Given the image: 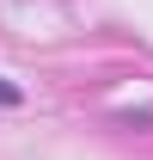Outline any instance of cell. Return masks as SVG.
I'll list each match as a JSON object with an SVG mask.
<instances>
[{"instance_id":"cell-1","label":"cell","mask_w":153,"mask_h":160,"mask_svg":"<svg viewBox=\"0 0 153 160\" xmlns=\"http://www.w3.org/2000/svg\"><path fill=\"white\" fill-rule=\"evenodd\" d=\"M0 99H19V92H12V86H6V80H0Z\"/></svg>"}]
</instances>
